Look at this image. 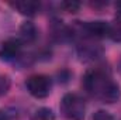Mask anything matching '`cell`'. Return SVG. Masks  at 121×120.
Instances as JSON below:
<instances>
[{"label":"cell","instance_id":"8992f818","mask_svg":"<svg viewBox=\"0 0 121 120\" xmlns=\"http://www.w3.org/2000/svg\"><path fill=\"white\" fill-rule=\"evenodd\" d=\"M78 55L82 61H96L103 55V48L99 44L85 41L78 47Z\"/></svg>","mask_w":121,"mask_h":120},{"label":"cell","instance_id":"5bb4252c","mask_svg":"<svg viewBox=\"0 0 121 120\" xmlns=\"http://www.w3.org/2000/svg\"><path fill=\"white\" fill-rule=\"evenodd\" d=\"M10 119H11V116H10L9 112H6V110H0V120H10Z\"/></svg>","mask_w":121,"mask_h":120},{"label":"cell","instance_id":"6da1fadb","mask_svg":"<svg viewBox=\"0 0 121 120\" xmlns=\"http://www.w3.org/2000/svg\"><path fill=\"white\" fill-rule=\"evenodd\" d=\"M113 79H111V76H110L108 72H106L101 68H93V69H89L85 74L82 85H83L85 90L89 95L100 99L101 93L104 92V89L107 88V85Z\"/></svg>","mask_w":121,"mask_h":120},{"label":"cell","instance_id":"9c48e42d","mask_svg":"<svg viewBox=\"0 0 121 120\" xmlns=\"http://www.w3.org/2000/svg\"><path fill=\"white\" fill-rule=\"evenodd\" d=\"M31 120H55V113L49 107H39L32 113Z\"/></svg>","mask_w":121,"mask_h":120},{"label":"cell","instance_id":"3957f363","mask_svg":"<svg viewBox=\"0 0 121 120\" xmlns=\"http://www.w3.org/2000/svg\"><path fill=\"white\" fill-rule=\"evenodd\" d=\"M26 88L28 90V93L35 99H45L51 93L52 79L48 75L35 74V75L28 76V79L26 81Z\"/></svg>","mask_w":121,"mask_h":120},{"label":"cell","instance_id":"30bf717a","mask_svg":"<svg viewBox=\"0 0 121 120\" xmlns=\"http://www.w3.org/2000/svg\"><path fill=\"white\" fill-rule=\"evenodd\" d=\"M108 37L113 41H121V21H116L114 24H110V34Z\"/></svg>","mask_w":121,"mask_h":120},{"label":"cell","instance_id":"52a82bcc","mask_svg":"<svg viewBox=\"0 0 121 120\" xmlns=\"http://www.w3.org/2000/svg\"><path fill=\"white\" fill-rule=\"evenodd\" d=\"M18 34H20L18 38H20V41L23 44H31L38 38V28L35 27L34 23L26 21V23L21 24V27L18 30Z\"/></svg>","mask_w":121,"mask_h":120},{"label":"cell","instance_id":"9a60e30c","mask_svg":"<svg viewBox=\"0 0 121 120\" xmlns=\"http://www.w3.org/2000/svg\"><path fill=\"white\" fill-rule=\"evenodd\" d=\"M116 13L118 14V16H121V1H118V3H116Z\"/></svg>","mask_w":121,"mask_h":120},{"label":"cell","instance_id":"7c38bea8","mask_svg":"<svg viewBox=\"0 0 121 120\" xmlns=\"http://www.w3.org/2000/svg\"><path fill=\"white\" fill-rule=\"evenodd\" d=\"M60 7L68 13H75V11L79 10L80 3H78V1H63V3H60Z\"/></svg>","mask_w":121,"mask_h":120},{"label":"cell","instance_id":"5b68a950","mask_svg":"<svg viewBox=\"0 0 121 120\" xmlns=\"http://www.w3.org/2000/svg\"><path fill=\"white\" fill-rule=\"evenodd\" d=\"M23 42L20 41V38H7L1 45H0V60L6 61V62H11L20 58L21 52H23Z\"/></svg>","mask_w":121,"mask_h":120},{"label":"cell","instance_id":"7a4b0ae2","mask_svg":"<svg viewBox=\"0 0 121 120\" xmlns=\"http://www.w3.org/2000/svg\"><path fill=\"white\" fill-rule=\"evenodd\" d=\"M60 112L68 120H83L86 115V102L79 93H66L60 100Z\"/></svg>","mask_w":121,"mask_h":120},{"label":"cell","instance_id":"ba28073f","mask_svg":"<svg viewBox=\"0 0 121 120\" xmlns=\"http://www.w3.org/2000/svg\"><path fill=\"white\" fill-rule=\"evenodd\" d=\"M13 9H16L18 13H21L23 16H35L38 11H39V9H41V4L38 3V1H16V3H11L10 4Z\"/></svg>","mask_w":121,"mask_h":120},{"label":"cell","instance_id":"2e32d148","mask_svg":"<svg viewBox=\"0 0 121 120\" xmlns=\"http://www.w3.org/2000/svg\"><path fill=\"white\" fill-rule=\"evenodd\" d=\"M118 71L121 72V58H120V61H118Z\"/></svg>","mask_w":121,"mask_h":120},{"label":"cell","instance_id":"4fadbf2b","mask_svg":"<svg viewBox=\"0 0 121 120\" xmlns=\"http://www.w3.org/2000/svg\"><path fill=\"white\" fill-rule=\"evenodd\" d=\"M91 120H114V117H113V115H110L106 110H97L93 115V119Z\"/></svg>","mask_w":121,"mask_h":120},{"label":"cell","instance_id":"8fae6325","mask_svg":"<svg viewBox=\"0 0 121 120\" xmlns=\"http://www.w3.org/2000/svg\"><path fill=\"white\" fill-rule=\"evenodd\" d=\"M10 85H11V81L7 75H0V96H3L9 92Z\"/></svg>","mask_w":121,"mask_h":120},{"label":"cell","instance_id":"277c9868","mask_svg":"<svg viewBox=\"0 0 121 120\" xmlns=\"http://www.w3.org/2000/svg\"><path fill=\"white\" fill-rule=\"evenodd\" d=\"M79 31L89 40H99L108 37L110 34V23L96 20V21H86L79 24Z\"/></svg>","mask_w":121,"mask_h":120}]
</instances>
